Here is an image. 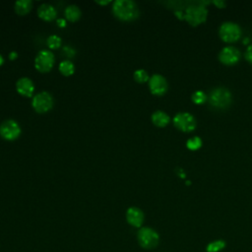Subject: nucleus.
I'll return each instance as SVG.
<instances>
[{
    "instance_id": "obj_12",
    "label": "nucleus",
    "mask_w": 252,
    "mask_h": 252,
    "mask_svg": "<svg viewBox=\"0 0 252 252\" xmlns=\"http://www.w3.org/2000/svg\"><path fill=\"white\" fill-rule=\"evenodd\" d=\"M144 213L141 209L137 207H130L126 211L127 222L134 227H141L144 222Z\"/></svg>"
},
{
    "instance_id": "obj_19",
    "label": "nucleus",
    "mask_w": 252,
    "mask_h": 252,
    "mask_svg": "<svg viewBox=\"0 0 252 252\" xmlns=\"http://www.w3.org/2000/svg\"><path fill=\"white\" fill-rule=\"evenodd\" d=\"M59 71L64 76H70L75 72V66L70 60H64L59 64Z\"/></svg>"
},
{
    "instance_id": "obj_8",
    "label": "nucleus",
    "mask_w": 252,
    "mask_h": 252,
    "mask_svg": "<svg viewBox=\"0 0 252 252\" xmlns=\"http://www.w3.org/2000/svg\"><path fill=\"white\" fill-rule=\"evenodd\" d=\"M21 134V127L17 121L13 119L5 120L0 125V135L8 141L16 140Z\"/></svg>"
},
{
    "instance_id": "obj_14",
    "label": "nucleus",
    "mask_w": 252,
    "mask_h": 252,
    "mask_svg": "<svg viewBox=\"0 0 252 252\" xmlns=\"http://www.w3.org/2000/svg\"><path fill=\"white\" fill-rule=\"evenodd\" d=\"M37 15L40 19H42L43 21H52L56 18L57 16V11L56 9L51 6L50 4H41L38 9H37Z\"/></svg>"
},
{
    "instance_id": "obj_25",
    "label": "nucleus",
    "mask_w": 252,
    "mask_h": 252,
    "mask_svg": "<svg viewBox=\"0 0 252 252\" xmlns=\"http://www.w3.org/2000/svg\"><path fill=\"white\" fill-rule=\"evenodd\" d=\"M64 52H67V54H68L69 57L73 56L74 53H75V51H74L70 46H65V47H64Z\"/></svg>"
},
{
    "instance_id": "obj_4",
    "label": "nucleus",
    "mask_w": 252,
    "mask_h": 252,
    "mask_svg": "<svg viewBox=\"0 0 252 252\" xmlns=\"http://www.w3.org/2000/svg\"><path fill=\"white\" fill-rule=\"evenodd\" d=\"M208 11L202 5H190L186 8L183 18L192 26H197L203 23L207 18Z\"/></svg>"
},
{
    "instance_id": "obj_6",
    "label": "nucleus",
    "mask_w": 252,
    "mask_h": 252,
    "mask_svg": "<svg viewBox=\"0 0 252 252\" xmlns=\"http://www.w3.org/2000/svg\"><path fill=\"white\" fill-rule=\"evenodd\" d=\"M32 105L36 112H47L53 106V97L48 92H40L32 97Z\"/></svg>"
},
{
    "instance_id": "obj_2",
    "label": "nucleus",
    "mask_w": 252,
    "mask_h": 252,
    "mask_svg": "<svg viewBox=\"0 0 252 252\" xmlns=\"http://www.w3.org/2000/svg\"><path fill=\"white\" fill-rule=\"evenodd\" d=\"M137 239L141 247L144 249H153L159 242V235L157 230L152 227H141L137 233Z\"/></svg>"
},
{
    "instance_id": "obj_27",
    "label": "nucleus",
    "mask_w": 252,
    "mask_h": 252,
    "mask_svg": "<svg viewBox=\"0 0 252 252\" xmlns=\"http://www.w3.org/2000/svg\"><path fill=\"white\" fill-rule=\"evenodd\" d=\"M17 57H18V54H17V52H15V51H13V52H11V53L9 54V58H10L11 60L16 59Z\"/></svg>"
},
{
    "instance_id": "obj_28",
    "label": "nucleus",
    "mask_w": 252,
    "mask_h": 252,
    "mask_svg": "<svg viewBox=\"0 0 252 252\" xmlns=\"http://www.w3.org/2000/svg\"><path fill=\"white\" fill-rule=\"evenodd\" d=\"M111 1L110 0H105V1H96V3L97 4H99V5H107V4H109Z\"/></svg>"
},
{
    "instance_id": "obj_18",
    "label": "nucleus",
    "mask_w": 252,
    "mask_h": 252,
    "mask_svg": "<svg viewBox=\"0 0 252 252\" xmlns=\"http://www.w3.org/2000/svg\"><path fill=\"white\" fill-rule=\"evenodd\" d=\"M226 243L224 242V240L222 239H217L215 241L210 242L207 246H206V251L207 252H220L221 250L224 249Z\"/></svg>"
},
{
    "instance_id": "obj_7",
    "label": "nucleus",
    "mask_w": 252,
    "mask_h": 252,
    "mask_svg": "<svg viewBox=\"0 0 252 252\" xmlns=\"http://www.w3.org/2000/svg\"><path fill=\"white\" fill-rule=\"evenodd\" d=\"M241 35L240 27L233 22H224L220 27V36L226 42L237 40Z\"/></svg>"
},
{
    "instance_id": "obj_1",
    "label": "nucleus",
    "mask_w": 252,
    "mask_h": 252,
    "mask_svg": "<svg viewBox=\"0 0 252 252\" xmlns=\"http://www.w3.org/2000/svg\"><path fill=\"white\" fill-rule=\"evenodd\" d=\"M112 12L121 21H134L139 17L138 5L132 0H116L112 4Z\"/></svg>"
},
{
    "instance_id": "obj_24",
    "label": "nucleus",
    "mask_w": 252,
    "mask_h": 252,
    "mask_svg": "<svg viewBox=\"0 0 252 252\" xmlns=\"http://www.w3.org/2000/svg\"><path fill=\"white\" fill-rule=\"evenodd\" d=\"M245 58H246L250 63H252V44H250V45L247 47V49H246V51H245Z\"/></svg>"
},
{
    "instance_id": "obj_11",
    "label": "nucleus",
    "mask_w": 252,
    "mask_h": 252,
    "mask_svg": "<svg viewBox=\"0 0 252 252\" xmlns=\"http://www.w3.org/2000/svg\"><path fill=\"white\" fill-rule=\"evenodd\" d=\"M240 58V51L234 46H225L223 47L220 54L219 59L221 63L226 65H232L236 63Z\"/></svg>"
},
{
    "instance_id": "obj_15",
    "label": "nucleus",
    "mask_w": 252,
    "mask_h": 252,
    "mask_svg": "<svg viewBox=\"0 0 252 252\" xmlns=\"http://www.w3.org/2000/svg\"><path fill=\"white\" fill-rule=\"evenodd\" d=\"M152 121L156 126L164 127L169 122V116L161 110H157L152 114Z\"/></svg>"
},
{
    "instance_id": "obj_5",
    "label": "nucleus",
    "mask_w": 252,
    "mask_h": 252,
    "mask_svg": "<svg viewBox=\"0 0 252 252\" xmlns=\"http://www.w3.org/2000/svg\"><path fill=\"white\" fill-rule=\"evenodd\" d=\"M54 54L50 50H40L34 59V66L37 71L46 73L51 70V68L54 65Z\"/></svg>"
},
{
    "instance_id": "obj_17",
    "label": "nucleus",
    "mask_w": 252,
    "mask_h": 252,
    "mask_svg": "<svg viewBox=\"0 0 252 252\" xmlns=\"http://www.w3.org/2000/svg\"><path fill=\"white\" fill-rule=\"evenodd\" d=\"M32 9V1L31 0H18L15 3V11L18 15L24 16L28 14Z\"/></svg>"
},
{
    "instance_id": "obj_10",
    "label": "nucleus",
    "mask_w": 252,
    "mask_h": 252,
    "mask_svg": "<svg viewBox=\"0 0 252 252\" xmlns=\"http://www.w3.org/2000/svg\"><path fill=\"white\" fill-rule=\"evenodd\" d=\"M149 88L152 94L161 95L167 90V82L163 76L155 74L149 79Z\"/></svg>"
},
{
    "instance_id": "obj_3",
    "label": "nucleus",
    "mask_w": 252,
    "mask_h": 252,
    "mask_svg": "<svg viewBox=\"0 0 252 252\" xmlns=\"http://www.w3.org/2000/svg\"><path fill=\"white\" fill-rule=\"evenodd\" d=\"M209 102L217 108H225L231 102V94L225 88H216L209 94Z\"/></svg>"
},
{
    "instance_id": "obj_30",
    "label": "nucleus",
    "mask_w": 252,
    "mask_h": 252,
    "mask_svg": "<svg viewBox=\"0 0 252 252\" xmlns=\"http://www.w3.org/2000/svg\"><path fill=\"white\" fill-rule=\"evenodd\" d=\"M3 62H4V59H3V57H2L1 54H0V65H2Z\"/></svg>"
},
{
    "instance_id": "obj_20",
    "label": "nucleus",
    "mask_w": 252,
    "mask_h": 252,
    "mask_svg": "<svg viewBox=\"0 0 252 252\" xmlns=\"http://www.w3.org/2000/svg\"><path fill=\"white\" fill-rule=\"evenodd\" d=\"M46 43L50 49H56L61 45V38L56 34H52L47 37Z\"/></svg>"
},
{
    "instance_id": "obj_29",
    "label": "nucleus",
    "mask_w": 252,
    "mask_h": 252,
    "mask_svg": "<svg viewBox=\"0 0 252 252\" xmlns=\"http://www.w3.org/2000/svg\"><path fill=\"white\" fill-rule=\"evenodd\" d=\"M214 3H215V4H217V5H219L220 7H223V6L225 5V3H224L223 1H220H220H215Z\"/></svg>"
},
{
    "instance_id": "obj_21",
    "label": "nucleus",
    "mask_w": 252,
    "mask_h": 252,
    "mask_svg": "<svg viewBox=\"0 0 252 252\" xmlns=\"http://www.w3.org/2000/svg\"><path fill=\"white\" fill-rule=\"evenodd\" d=\"M134 79L138 83H145L147 82L150 78L148 73L144 69H138L134 72Z\"/></svg>"
},
{
    "instance_id": "obj_22",
    "label": "nucleus",
    "mask_w": 252,
    "mask_h": 252,
    "mask_svg": "<svg viewBox=\"0 0 252 252\" xmlns=\"http://www.w3.org/2000/svg\"><path fill=\"white\" fill-rule=\"evenodd\" d=\"M186 146L188 149H190L192 151L198 150L202 146V140L199 137H193L187 141Z\"/></svg>"
},
{
    "instance_id": "obj_9",
    "label": "nucleus",
    "mask_w": 252,
    "mask_h": 252,
    "mask_svg": "<svg viewBox=\"0 0 252 252\" xmlns=\"http://www.w3.org/2000/svg\"><path fill=\"white\" fill-rule=\"evenodd\" d=\"M173 124L183 132H190L196 128L194 116L188 112H179L173 118Z\"/></svg>"
},
{
    "instance_id": "obj_26",
    "label": "nucleus",
    "mask_w": 252,
    "mask_h": 252,
    "mask_svg": "<svg viewBox=\"0 0 252 252\" xmlns=\"http://www.w3.org/2000/svg\"><path fill=\"white\" fill-rule=\"evenodd\" d=\"M57 25H58L59 27L64 28V27L66 26V21H65L64 19H58V20H57Z\"/></svg>"
},
{
    "instance_id": "obj_23",
    "label": "nucleus",
    "mask_w": 252,
    "mask_h": 252,
    "mask_svg": "<svg viewBox=\"0 0 252 252\" xmlns=\"http://www.w3.org/2000/svg\"><path fill=\"white\" fill-rule=\"evenodd\" d=\"M206 99H207V96H206L205 93L202 91H196L192 94V100L197 104H201V103L205 102Z\"/></svg>"
},
{
    "instance_id": "obj_13",
    "label": "nucleus",
    "mask_w": 252,
    "mask_h": 252,
    "mask_svg": "<svg viewBox=\"0 0 252 252\" xmlns=\"http://www.w3.org/2000/svg\"><path fill=\"white\" fill-rule=\"evenodd\" d=\"M16 89L20 94L24 96H32L34 91V86L31 79L27 77H23L17 81Z\"/></svg>"
},
{
    "instance_id": "obj_16",
    "label": "nucleus",
    "mask_w": 252,
    "mask_h": 252,
    "mask_svg": "<svg viewBox=\"0 0 252 252\" xmlns=\"http://www.w3.org/2000/svg\"><path fill=\"white\" fill-rule=\"evenodd\" d=\"M65 17L68 21L70 22H76L80 19L81 17V10L78 6L76 5H69L65 9Z\"/></svg>"
}]
</instances>
